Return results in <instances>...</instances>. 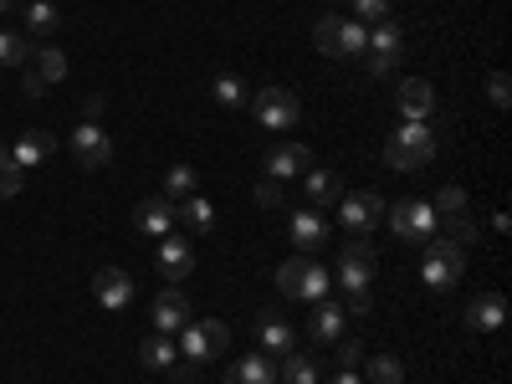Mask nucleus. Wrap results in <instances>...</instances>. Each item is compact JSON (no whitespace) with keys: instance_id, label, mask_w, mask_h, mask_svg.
<instances>
[{"instance_id":"37998d69","label":"nucleus","mask_w":512,"mask_h":384,"mask_svg":"<svg viewBox=\"0 0 512 384\" xmlns=\"http://www.w3.org/2000/svg\"><path fill=\"white\" fill-rule=\"evenodd\" d=\"M328 384H364V379H359L354 369H338V379H328Z\"/></svg>"},{"instance_id":"2eb2a0df","label":"nucleus","mask_w":512,"mask_h":384,"mask_svg":"<svg viewBox=\"0 0 512 384\" xmlns=\"http://www.w3.org/2000/svg\"><path fill=\"white\" fill-rule=\"evenodd\" d=\"M287 231H292V241H297V251L303 256H318L323 251V241H328V221H323V210H292V221H287Z\"/></svg>"},{"instance_id":"4468645a","label":"nucleus","mask_w":512,"mask_h":384,"mask_svg":"<svg viewBox=\"0 0 512 384\" xmlns=\"http://www.w3.org/2000/svg\"><path fill=\"white\" fill-rule=\"evenodd\" d=\"M149 318H154V333H180V328L195 318V308H190V297H185L180 287H164V292L154 297Z\"/></svg>"},{"instance_id":"5701e85b","label":"nucleus","mask_w":512,"mask_h":384,"mask_svg":"<svg viewBox=\"0 0 512 384\" xmlns=\"http://www.w3.org/2000/svg\"><path fill=\"white\" fill-rule=\"evenodd\" d=\"M344 303H328V297H323V303H318V313L308 318V333H313V344H333V338H344Z\"/></svg>"},{"instance_id":"0eeeda50","label":"nucleus","mask_w":512,"mask_h":384,"mask_svg":"<svg viewBox=\"0 0 512 384\" xmlns=\"http://www.w3.org/2000/svg\"><path fill=\"white\" fill-rule=\"evenodd\" d=\"M384 216H390V231H395L400 241H431L436 226H441V216H436L431 200H400L395 210H384Z\"/></svg>"},{"instance_id":"aec40b11","label":"nucleus","mask_w":512,"mask_h":384,"mask_svg":"<svg viewBox=\"0 0 512 384\" xmlns=\"http://www.w3.org/2000/svg\"><path fill=\"white\" fill-rule=\"evenodd\" d=\"M502 318H507V297H497V292H482L477 303L466 308V328L472 333H497Z\"/></svg>"},{"instance_id":"423d86ee","label":"nucleus","mask_w":512,"mask_h":384,"mask_svg":"<svg viewBox=\"0 0 512 384\" xmlns=\"http://www.w3.org/2000/svg\"><path fill=\"white\" fill-rule=\"evenodd\" d=\"M251 113L262 128H272V134H282V128H297V118H303V103H297L292 88H262L251 98Z\"/></svg>"},{"instance_id":"a211bd4d","label":"nucleus","mask_w":512,"mask_h":384,"mask_svg":"<svg viewBox=\"0 0 512 384\" xmlns=\"http://www.w3.org/2000/svg\"><path fill=\"white\" fill-rule=\"evenodd\" d=\"M159 272H164L169 282H175V287L195 272V251H190V241H185V236H164V241H159Z\"/></svg>"},{"instance_id":"412c9836","label":"nucleus","mask_w":512,"mask_h":384,"mask_svg":"<svg viewBox=\"0 0 512 384\" xmlns=\"http://www.w3.org/2000/svg\"><path fill=\"white\" fill-rule=\"evenodd\" d=\"M175 226L205 236L210 226H216V205H210L205 195H185V200H175Z\"/></svg>"},{"instance_id":"7ed1b4c3","label":"nucleus","mask_w":512,"mask_h":384,"mask_svg":"<svg viewBox=\"0 0 512 384\" xmlns=\"http://www.w3.org/2000/svg\"><path fill=\"white\" fill-rule=\"evenodd\" d=\"M466 272V251L446 236H431L425 241V262H420V282L431 287V292H451Z\"/></svg>"},{"instance_id":"1a4fd4ad","label":"nucleus","mask_w":512,"mask_h":384,"mask_svg":"<svg viewBox=\"0 0 512 384\" xmlns=\"http://www.w3.org/2000/svg\"><path fill=\"white\" fill-rule=\"evenodd\" d=\"M72 159H77L82 169H103V164L113 159V134H108L98 118H82V123L72 128Z\"/></svg>"},{"instance_id":"4be33fe9","label":"nucleus","mask_w":512,"mask_h":384,"mask_svg":"<svg viewBox=\"0 0 512 384\" xmlns=\"http://www.w3.org/2000/svg\"><path fill=\"white\" fill-rule=\"evenodd\" d=\"M303 195H308L313 210H323L333 200H344V180H338L333 169H308V175H303Z\"/></svg>"},{"instance_id":"dca6fc26","label":"nucleus","mask_w":512,"mask_h":384,"mask_svg":"<svg viewBox=\"0 0 512 384\" xmlns=\"http://www.w3.org/2000/svg\"><path fill=\"white\" fill-rule=\"evenodd\" d=\"M262 169H267V180H292V175H308V169H313V149H303V144H277V149L262 159Z\"/></svg>"},{"instance_id":"f257e3e1","label":"nucleus","mask_w":512,"mask_h":384,"mask_svg":"<svg viewBox=\"0 0 512 384\" xmlns=\"http://www.w3.org/2000/svg\"><path fill=\"white\" fill-rule=\"evenodd\" d=\"M436 159V128L431 123H400L390 139H384V164L390 169H425Z\"/></svg>"},{"instance_id":"c756f323","label":"nucleus","mask_w":512,"mask_h":384,"mask_svg":"<svg viewBox=\"0 0 512 384\" xmlns=\"http://www.w3.org/2000/svg\"><path fill=\"white\" fill-rule=\"evenodd\" d=\"M26 190V169L16 164L11 144H0V200H16Z\"/></svg>"},{"instance_id":"a19ab883","label":"nucleus","mask_w":512,"mask_h":384,"mask_svg":"<svg viewBox=\"0 0 512 384\" xmlns=\"http://www.w3.org/2000/svg\"><path fill=\"white\" fill-rule=\"evenodd\" d=\"M369 308H374L369 292H349V297H344V318H369Z\"/></svg>"},{"instance_id":"2f4dec72","label":"nucleus","mask_w":512,"mask_h":384,"mask_svg":"<svg viewBox=\"0 0 512 384\" xmlns=\"http://www.w3.org/2000/svg\"><path fill=\"white\" fill-rule=\"evenodd\" d=\"M26 57H31L26 31H0V67H26Z\"/></svg>"},{"instance_id":"f03ea898","label":"nucleus","mask_w":512,"mask_h":384,"mask_svg":"<svg viewBox=\"0 0 512 384\" xmlns=\"http://www.w3.org/2000/svg\"><path fill=\"white\" fill-rule=\"evenodd\" d=\"M180 354L200 369V364H210V359H226L231 354V328L221 323V318H190L185 328H180Z\"/></svg>"},{"instance_id":"393cba45","label":"nucleus","mask_w":512,"mask_h":384,"mask_svg":"<svg viewBox=\"0 0 512 384\" xmlns=\"http://www.w3.org/2000/svg\"><path fill=\"white\" fill-rule=\"evenodd\" d=\"M226 384H277V369L267 354H246L226 369Z\"/></svg>"},{"instance_id":"e433bc0d","label":"nucleus","mask_w":512,"mask_h":384,"mask_svg":"<svg viewBox=\"0 0 512 384\" xmlns=\"http://www.w3.org/2000/svg\"><path fill=\"white\" fill-rule=\"evenodd\" d=\"M487 93H492V108H497V113H507V108H512V82H507V72H492Z\"/></svg>"},{"instance_id":"bb28decb","label":"nucleus","mask_w":512,"mask_h":384,"mask_svg":"<svg viewBox=\"0 0 512 384\" xmlns=\"http://www.w3.org/2000/svg\"><path fill=\"white\" fill-rule=\"evenodd\" d=\"M57 26H62L57 0H26V31H31V36H52Z\"/></svg>"},{"instance_id":"b1692460","label":"nucleus","mask_w":512,"mask_h":384,"mask_svg":"<svg viewBox=\"0 0 512 384\" xmlns=\"http://www.w3.org/2000/svg\"><path fill=\"white\" fill-rule=\"evenodd\" d=\"M256 338H262L267 354H292V349H297V333H292L277 313H262V318H256Z\"/></svg>"},{"instance_id":"ddd939ff","label":"nucleus","mask_w":512,"mask_h":384,"mask_svg":"<svg viewBox=\"0 0 512 384\" xmlns=\"http://www.w3.org/2000/svg\"><path fill=\"white\" fill-rule=\"evenodd\" d=\"M93 297H98V308L123 313L128 303H134V277H128L123 267H103V272H93Z\"/></svg>"},{"instance_id":"9b49d317","label":"nucleus","mask_w":512,"mask_h":384,"mask_svg":"<svg viewBox=\"0 0 512 384\" xmlns=\"http://www.w3.org/2000/svg\"><path fill=\"white\" fill-rule=\"evenodd\" d=\"M369 277H374V246L354 236L338 256V282H344V292H369Z\"/></svg>"},{"instance_id":"58836bf2","label":"nucleus","mask_w":512,"mask_h":384,"mask_svg":"<svg viewBox=\"0 0 512 384\" xmlns=\"http://www.w3.org/2000/svg\"><path fill=\"white\" fill-rule=\"evenodd\" d=\"M349 6H354L359 21H384L390 16V0H349Z\"/></svg>"},{"instance_id":"473e14b6","label":"nucleus","mask_w":512,"mask_h":384,"mask_svg":"<svg viewBox=\"0 0 512 384\" xmlns=\"http://www.w3.org/2000/svg\"><path fill=\"white\" fill-rule=\"evenodd\" d=\"M36 77L47 82V88H52V82H62L67 77V52L62 47H41L36 52Z\"/></svg>"},{"instance_id":"ea45409f","label":"nucleus","mask_w":512,"mask_h":384,"mask_svg":"<svg viewBox=\"0 0 512 384\" xmlns=\"http://www.w3.org/2000/svg\"><path fill=\"white\" fill-rule=\"evenodd\" d=\"M441 216H456V210H466V190L461 185H441Z\"/></svg>"},{"instance_id":"f704fd0d","label":"nucleus","mask_w":512,"mask_h":384,"mask_svg":"<svg viewBox=\"0 0 512 384\" xmlns=\"http://www.w3.org/2000/svg\"><path fill=\"white\" fill-rule=\"evenodd\" d=\"M210 98H216L221 108H241V103H246V82L231 77V72H221V77H216V88H210Z\"/></svg>"},{"instance_id":"cd10ccee","label":"nucleus","mask_w":512,"mask_h":384,"mask_svg":"<svg viewBox=\"0 0 512 384\" xmlns=\"http://www.w3.org/2000/svg\"><path fill=\"white\" fill-rule=\"evenodd\" d=\"M436 236H446V241H456L461 251L472 246V241H482V226L466 216V210H456V216H441V226H436Z\"/></svg>"},{"instance_id":"f8f14e48","label":"nucleus","mask_w":512,"mask_h":384,"mask_svg":"<svg viewBox=\"0 0 512 384\" xmlns=\"http://www.w3.org/2000/svg\"><path fill=\"white\" fill-rule=\"evenodd\" d=\"M395 108L405 113V123H431L436 118V88L425 77H405L400 93H395Z\"/></svg>"},{"instance_id":"a878e982","label":"nucleus","mask_w":512,"mask_h":384,"mask_svg":"<svg viewBox=\"0 0 512 384\" xmlns=\"http://www.w3.org/2000/svg\"><path fill=\"white\" fill-rule=\"evenodd\" d=\"M175 359H180V349L169 344V333H149L144 344H139V364H144V369H169Z\"/></svg>"},{"instance_id":"c9c22d12","label":"nucleus","mask_w":512,"mask_h":384,"mask_svg":"<svg viewBox=\"0 0 512 384\" xmlns=\"http://www.w3.org/2000/svg\"><path fill=\"white\" fill-rule=\"evenodd\" d=\"M338 344V369H359L364 364V344L359 338H333Z\"/></svg>"},{"instance_id":"72a5a7b5","label":"nucleus","mask_w":512,"mask_h":384,"mask_svg":"<svg viewBox=\"0 0 512 384\" xmlns=\"http://www.w3.org/2000/svg\"><path fill=\"white\" fill-rule=\"evenodd\" d=\"M369 364V384H405V364L395 354H379V359H364Z\"/></svg>"},{"instance_id":"79ce46f5","label":"nucleus","mask_w":512,"mask_h":384,"mask_svg":"<svg viewBox=\"0 0 512 384\" xmlns=\"http://www.w3.org/2000/svg\"><path fill=\"white\" fill-rule=\"evenodd\" d=\"M21 93H26V98H41V93H47V82H41L36 72H26V77H21Z\"/></svg>"},{"instance_id":"20e7f679","label":"nucleus","mask_w":512,"mask_h":384,"mask_svg":"<svg viewBox=\"0 0 512 384\" xmlns=\"http://www.w3.org/2000/svg\"><path fill=\"white\" fill-rule=\"evenodd\" d=\"M328 282H333V277L323 272L318 256H292V262L277 267V287H282L287 297H297V303H323Z\"/></svg>"},{"instance_id":"c03bdc74","label":"nucleus","mask_w":512,"mask_h":384,"mask_svg":"<svg viewBox=\"0 0 512 384\" xmlns=\"http://www.w3.org/2000/svg\"><path fill=\"white\" fill-rule=\"evenodd\" d=\"M11 6H16V0H0V11H11Z\"/></svg>"},{"instance_id":"7c9ffc66","label":"nucleus","mask_w":512,"mask_h":384,"mask_svg":"<svg viewBox=\"0 0 512 384\" xmlns=\"http://www.w3.org/2000/svg\"><path fill=\"white\" fill-rule=\"evenodd\" d=\"M282 379L287 384H318V359L313 354H282Z\"/></svg>"},{"instance_id":"9d476101","label":"nucleus","mask_w":512,"mask_h":384,"mask_svg":"<svg viewBox=\"0 0 512 384\" xmlns=\"http://www.w3.org/2000/svg\"><path fill=\"white\" fill-rule=\"evenodd\" d=\"M338 221H344L349 236H369V231L384 221V195H379V190L344 195V200H338Z\"/></svg>"},{"instance_id":"6ab92c4d","label":"nucleus","mask_w":512,"mask_h":384,"mask_svg":"<svg viewBox=\"0 0 512 384\" xmlns=\"http://www.w3.org/2000/svg\"><path fill=\"white\" fill-rule=\"evenodd\" d=\"M52 149H57V139L47 134V128H26V134L11 144V154H16V164H21V169L47 164V159H52Z\"/></svg>"},{"instance_id":"6e6552de","label":"nucleus","mask_w":512,"mask_h":384,"mask_svg":"<svg viewBox=\"0 0 512 384\" xmlns=\"http://www.w3.org/2000/svg\"><path fill=\"white\" fill-rule=\"evenodd\" d=\"M400 52H405L400 26H395V21H379V26L369 31V47H364V67H369V77H390L395 62H400Z\"/></svg>"},{"instance_id":"c85d7f7f","label":"nucleus","mask_w":512,"mask_h":384,"mask_svg":"<svg viewBox=\"0 0 512 384\" xmlns=\"http://www.w3.org/2000/svg\"><path fill=\"white\" fill-rule=\"evenodd\" d=\"M185 195H200V175H195V164H175L164 175V200L175 205V200H185Z\"/></svg>"},{"instance_id":"f3484780","label":"nucleus","mask_w":512,"mask_h":384,"mask_svg":"<svg viewBox=\"0 0 512 384\" xmlns=\"http://www.w3.org/2000/svg\"><path fill=\"white\" fill-rule=\"evenodd\" d=\"M134 226H139V236H169V231H175V205H169L164 195L139 200L134 205Z\"/></svg>"},{"instance_id":"4c0bfd02","label":"nucleus","mask_w":512,"mask_h":384,"mask_svg":"<svg viewBox=\"0 0 512 384\" xmlns=\"http://www.w3.org/2000/svg\"><path fill=\"white\" fill-rule=\"evenodd\" d=\"M251 195H256V205H262V210H277V205L287 200V195H282V180H262Z\"/></svg>"},{"instance_id":"39448f33","label":"nucleus","mask_w":512,"mask_h":384,"mask_svg":"<svg viewBox=\"0 0 512 384\" xmlns=\"http://www.w3.org/2000/svg\"><path fill=\"white\" fill-rule=\"evenodd\" d=\"M313 41H318V52H328V57H364V47H369V31H364V21L318 16Z\"/></svg>"}]
</instances>
